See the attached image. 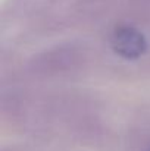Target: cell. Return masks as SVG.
Here are the masks:
<instances>
[{
	"mask_svg": "<svg viewBox=\"0 0 150 151\" xmlns=\"http://www.w3.org/2000/svg\"><path fill=\"white\" fill-rule=\"evenodd\" d=\"M110 46L118 56L128 60L140 59L147 50V43L143 34L134 27L128 25H121L113 31Z\"/></svg>",
	"mask_w": 150,
	"mask_h": 151,
	"instance_id": "6da1fadb",
	"label": "cell"
}]
</instances>
